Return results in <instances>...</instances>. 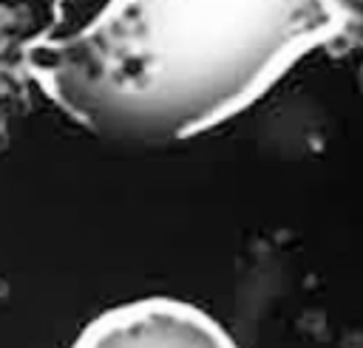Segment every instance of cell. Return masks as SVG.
Wrapping results in <instances>:
<instances>
[{
  "instance_id": "cell-2",
  "label": "cell",
  "mask_w": 363,
  "mask_h": 348,
  "mask_svg": "<svg viewBox=\"0 0 363 348\" xmlns=\"http://www.w3.org/2000/svg\"><path fill=\"white\" fill-rule=\"evenodd\" d=\"M71 348H238V342L201 306L153 294L99 311Z\"/></svg>"
},
{
  "instance_id": "cell-1",
  "label": "cell",
  "mask_w": 363,
  "mask_h": 348,
  "mask_svg": "<svg viewBox=\"0 0 363 348\" xmlns=\"http://www.w3.org/2000/svg\"><path fill=\"white\" fill-rule=\"evenodd\" d=\"M343 23L335 0H105L26 68L91 136L162 147L250 110Z\"/></svg>"
}]
</instances>
